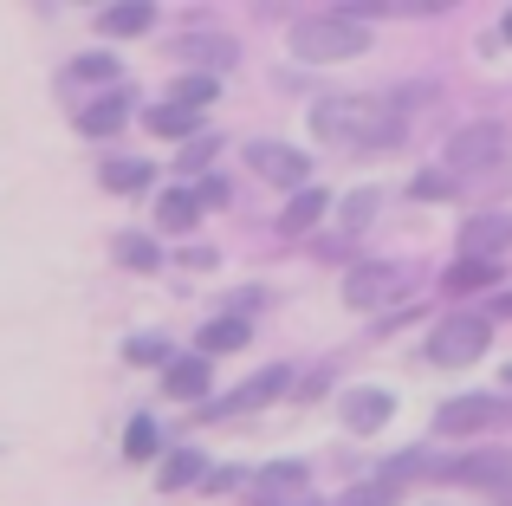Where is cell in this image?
<instances>
[{
	"instance_id": "27",
	"label": "cell",
	"mask_w": 512,
	"mask_h": 506,
	"mask_svg": "<svg viewBox=\"0 0 512 506\" xmlns=\"http://www.w3.org/2000/svg\"><path fill=\"white\" fill-rule=\"evenodd\" d=\"M156 448H163V435H156V422H150V416H137V422H130V435H124V455H130V461H150Z\"/></svg>"
},
{
	"instance_id": "24",
	"label": "cell",
	"mask_w": 512,
	"mask_h": 506,
	"mask_svg": "<svg viewBox=\"0 0 512 506\" xmlns=\"http://www.w3.org/2000/svg\"><path fill=\"white\" fill-rule=\"evenodd\" d=\"M117 260H124L130 273H150V266L163 260V253H156V241H150V234H117Z\"/></svg>"
},
{
	"instance_id": "6",
	"label": "cell",
	"mask_w": 512,
	"mask_h": 506,
	"mask_svg": "<svg viewBox=\"0 0 512 506\" xmlns=\"http://www.w3.org/2000/svg\"><path fill=\"white\" fill-rule=\"evenodd\" d=\"M448 474H454L461 487H474V494L512 500V448H474V455H461Z\"/></svg>"
},
{
	"instance_id": "12",
	"label": "cell",
	"mask_w": 512,
	"mask_h": 506,
	"mask_svg": "<svg viewBox=\"0 0 512 506\" xmlns=\"http://www.w3.org/2000/svg\"><path fill=\"white\" fill-rule=\"evenodd\" d=\"M389 416H396V396L389 390H350L344 396V429H357V435L389 429Z\"/></svg>"
},
{
	"instance_id": "21",
	"label": "cell",
	"mask_w": 512,
	"mask_h": 506,
	"mask_svg": "<svg viewBox=\"0 0 512 506\" xmlns=\"http://www.w3.org/2000/svg\"><path fill=\"white\" fill-rule=\"evenodd\" d=\"M104 189H117V195L150 189V163H137V156H117V163H104Z\"/></svg>"
},
{
	"instance_id": "5",
	"label": "cell",
	"mask_w": 512,
	"mask_h": 506,
	"mask_svg": "<svg viewBox=\"0 0 512 506\" xmlns=\"http://www.w3.org/2000/svg\"><path fill=\"white\" fill-rule=\"evenodd\" d=\"M512 422V396H454L435 409L441 435H467V429H506Z\"/></svg>"
},
{
	"instance_id": "15",
	"label": "cell",
	"mask_w": 512,
	"mask_h": 506,
	"mask_svg": "<svg viewBox=\"0 0 512 506\" xmlns=\"http://www.w3.org/2000/svg\"><path fill=\"white\" fill-rule=\"evenodd\" d=\"M208 357H175L169 364V377H163V390L175 396V403H195V396H208Z\"/></svg>"
},
{
	"instance_id": "23",
	"label": "cell",
	"mask_w": 512,
	"mask_h": 506,
	"mask_svg": "<svg viewBox=\"0 0 512 506\" xmlns=\"http://www.w3.org/2000/svg\"><path fill=\"white\" fill-rule=\"evenodd\" d=\"M150 130H163V137H195V130H201V117L163 98V104H156V111H150Z\"/></svg>"
},
{
	"instance_id": "18",
	"label": "cell",
	"mask_w": 512,
	"mask_h": 506,
	"mask_svg": "<svg viewBox=\"0 0 512 506\" xmlns=\"http://www.w3.org/2000/svg\"><path fill=\"white\" fill-rule=\"evenodd\" d=\"M318 215H325V195H318L312 182H305V189L292 195V208L279 215V228H286V234H312V228H318Z\"/></svg>"
},
{
	"instance_id": "14",
	"label": "cell",
	"mask_w": 512,
	"mask_h": 506,
	"mask_svg": "<svg viewBox=\"0 0 512 506\" xmlns=\"http://www.w3.org/2000/svg\"><path fill=\"white\" fill-rule=\"evenodd\" d=\"M247 338H253V325H247V318L221 312V318H208V325H201V351H195V357H227V351H240Z\"/></svg>"
},
{
	"instance_id": "33",
	"label": "cell",
	"mask_w": 512,
	"mask_h": 506,
	"mask_svg": "<svg viewBox=\"0 0 512 506\" xmlns=\"http://www.w3.org/2000/svg\"><path fill=\"white\" fill-rule=\"evenodd\" d=\"M299 506H325V500H318V494H312V500H299Z\"/></svg>"
},
{
	"instance_id": "25",
	"label": "cell",
	"mask_w": 512,
	"mask_h": 506,
	"mask_svg": "<svg viewBox=\"0 0 512 506\" xmlns=\"http://www.w3.org/2000/svg\"><path fill=\"white\" fill-rule=\"evenodd\" d=\"M376 208H383V189H357V195H344V202H338V215H344V228L357 234V228H370Z\"/></svg>"
},
{
	"instance_id": "8",
	"label": "cell",
	"mask_w": 512,
	"mask_h": 506,
	"mask_svg": "<svg viewBox=\"0 0 512 506\" xmlns=\"http://www.w3.org/2000/svg\"><path fill=\"white\" fill-rule=\"evenodd\" d=\"M299 500H312L305 461H273V468L253 474V506H299Z\"/></svg>"
},
{
	"instance_id": "32",
	"label": "cell",
	"mask_w": 512,
	"mask_h": 506,
	"mask_svg": "<svg viewBox=\"0 0 512 506\" xmlns=\"http://www.w3.org/2000/svg\"><path fill=\"white\" fill-rule=\"evenodd\" d=\"M500 33H506V46H512V7H506V20H500Z\"/></svg>"
},
{
	"instance_id": "1",
	"label": "cell",
	"mask_w": 512,
	"mask_h": 506,
	"mask_svg": "<svg viewBox=\"0 0 512 506\" xmlns=\"http://www.w3.org/2000/svg\"><path fill=\"white\" fill-rule=\"evenodd\" d=\"M312 130L331 150H383L409 130V117H402V98H383V91H338L312 104Z\"/></svg>"
},
{
	"instance_id": "28",
	"label": "cell",
	"mask_w": 512,
	"mask_h": 506,
	"mask_svg": "<svg viewBox=\"0 0 512 506\" xmlns=\"http://www.w3.org/2000/svg\"><path fill=\"white\" fill-rule=\"evenodd\" d=\"M72 72H78V78H91V85H111V78H117V59H111V52H85Z\"/></svg>"
},
{
	"instance_id": "22",
	"label": "cell",
	"mask_w": 512,
	"mask_h": 506,
	"mask_svg": "<svg viewBox=\"0 0 512 506\" xmlns=\"http://www.w3.org/2000/svg\"><path fill=\"white\" fill-rule=\"evenodd\" d=\"M396 494H402V487L376 474V481H357V487H344V494H338V506H396Z\"/></svg>"
},
{
	"instance_id": "30",
	"label": "cell",
	"mask_w": 512,
	"mask_h": 506,
	"mask_svg": "<svg viewBox=\"0 0 512 506\" xmlns=\"http://www.w3.org/2000/svg\"><path fill=\"white\" fill-rule=\"evenodd\" d=\"M124 357H130V364H163V338H130Z\"/></svg>"
},
{
	"instance_id": "16",
	"label": "cell",
	"mask_w": 512,
	"mask_h": 506,
	"mask_svg": "<svg viewBox=\"0 0 512 506\" xmlns=\"http://www.w3.org/2000/svg\"><path fill=\"white\" fill-rule=\"evenodd\" d=\"M156 221H163L169 234H188L201 221V195H195V182H182V189H169L163 202H156Z\"/></svg>"
},
{
	"instance_id": "4",
	"label": "cell",
	"mask_w": 512,
	"mask_h": 506,
	"mask_svg": "<svg viewBox=\"0 0 512 506\" xmlns=\"http://www.w3.org/2000/svg\"><path fill=\"white\" fill-rule=\"evenodd\" d=\"M409 266H396V260H370V266H350V279H344V299L350 305H363V312H376V305H389V299H409Z\"/></svg>"
},
{
	"instance_id": "3",
	"label": "cell",
	"mask_w": 512,
	"mask_h": 506,
	"mask_svg": "<svg viewBox=\"0 0 512 506\" xmlns=\"http://www.w3.org/2000/svg\"><path fill=\"white\" fill-rule=\"evenodd\" d=\"M487 344H493V325H487V318H480V312H454V318H441V325H435L428 357H435L441 370H461V364H474Z\"/></svg>"
},
{
	"instance_id": "11",
	"label": "cell",
	"mask_w": 512,
	"mask_h": 506,
	"mask_svg": "<svg viewBox=\"0 0 512 506\" xmlns=\"http://www.w3.org/2000/svg\"><path fill=\"white\" fill-rule=\"evenodd\" d=\"M512 247V215H474L467 221V234H461V260H493V253H506Z\"/></svg>"
},
{
	"instance_id": "26",
	"label": "cell",
	"mask_w": 512,
	"mask_h": 506,
	"mask_svg": "<svg viewBox=\"0 0 512 506\" xmlns=\"http://www.w3.org/2000/svg\"><path fill=\"white\" fill-rule=\"evenodd\" d=\"M208 98H214V78H201V72H182L169 91V104H182V111H201Z\"/></svg>"
},
{
	"instance_id": "19",
	"label": "cell",
	"mask_w": 512,
	"mask_h": 506,
	"mask_svg": "<svg viewBox=\"0 0 512 506\" xmlns=\"http://www.w3.org/2000/svg\"><path fill=\"white\" fill-rule=\"evenodd\" d=\"M493 279H500V266H493V260H454L441 286H448V292H480V286H493Z\"/></svg>"
},
{
	"instance_id": "2",
	"label": "cell",
	"mask_w": 512,
	"mask_h": 506,
	"mask_svg": "<svg viewBox=\"0 0 512 506\" xmlns=\"http://www.w3.org/2000/svg\"><path fill=\"white\" fill-rule=\"evenodd\" d=\"M370 46V26L363 20H344L338 7L331 13H305V20H292V52L312 65H331V59H357V52Z\"/></svg>"
},
{
	"instance_id": "29",
	"label": "cell",
	"mask_w": 512,
	"mask_h": 506,
	"mask_svg": "<svg viewBox=\"0 0 512 506\" xmlns=\"http://www.w3.org/2000/svg\"><path fill=\"white\" fill-rule=\"evenodd\" d=\"M208 156H214V137H188V150H182V163H175V169L195 176V169H208Z\"/></svg>"
},
{
	"instance_id": "9",
	"label": "cell",
	"mask_w": 512,
	"mask_h": 506,
	"mask_svg": "<svg viewBox=\"0 0 512 506\" xmlns=\"http://www.w3.org/2000/svg\"><path fill=\"white\" fill-rule=\"evenodd\" d=\"M286 383H292V370L273 364V370H260L253 383H240L234 396H221V403H214V416H247V409H266L273 396H286Z\"/></svg>"
},
{
	"instance_id": "31",
	"label": "cell",
	"mask_w": 512,
	"mask_h": 506,
	"mask_svg": "<svg viewBox=\"0 0 512 506\" xmlns=\"http://www.w3.org/2000/svg\"><path fill=\"white\" fill-rule=\"evenodd\" d=\"M415 195H454V182L435 169V176H415Z\"/></svg>"
},
{
	"instance_id": "10",
	"label": "cell",
	"mask_w": 512,
	"mask_h": 506,
	"mask_svg": "<svg viewBox=\"0 0 512 506\" xmlns=\"http://www.w3.org/2000/svg\"><path fill=\"white\" fill-rule=\"evenodd\" d=\"M175 59L201 65V78H214L221 65L240 59V46H234V39H221V33H182V39H175Z\"/></svg>"
},
{
	"instance_id": "17",
	"label": "cell",
	"mask_w": 512,
	"mask_h": 506,
	"mask_svg": "<svg viewBox=\"0 0 512 506\" xmlns=\"http://www.w3.org/2000/svg\"><path fill=\"white\" fill-rule=\"evenodd\" d=\"M150 20H156V7H143V0H117V7H104L98 13V26L111 39H137V33H150Z\"/></svg>"
},
{
	"instance_id": "13",
	"label": "cell",
	"mask_w": 512,
	"mask_h": 506,
	"mask_svg": "<svg viewBox=\"0 0 512 506\" xmlns=\"http://www.w3.org/2000/svg\"><path fill=\"white\" fill-rule=\"evenodd\" d=\"M130 117V91H104V98H91L85 111H78V130L85 137H117Z\"/></svg>"
},
{
	"instance_id": "7",
	"label": "cell",
	"mask_w": 512,
	"mask_h": 506,
	"mask_svg": "<svg viewBox=\"0 0 512 506\" xmlns=\"http://www.w3.org/2000/svg\"><path fill=\"white\" fill-rule=\"evenodd\" d=\"M247 169L260 182H279V189H305L312 176V156L292 150V143H247Z\"/></svg>"
},
{
	"instance_id": "20",
	"label": "cell",
	"mask_w": 512,
	"mask_h": 506,
	"mask_svg": "<svg viewBox=\"0 0 512 506\" xmlns=\"http://www.w3.org/2000/svg\"><path fill=\"white\" fill-rule=\"evenodd\" d=\"M201 474H208V461H201V448H175V455L163 461V487L175 494V487H195Z\"/></svg>"
}]
</instances>
